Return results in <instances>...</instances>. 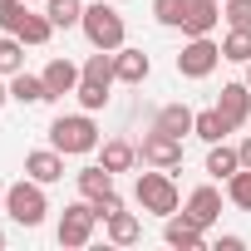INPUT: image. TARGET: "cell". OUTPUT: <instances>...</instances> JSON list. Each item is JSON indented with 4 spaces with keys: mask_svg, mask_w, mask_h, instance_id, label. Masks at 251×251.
<instances>
[{
    "mask_svg": "<svg viewBox=\"0 0 251 251\" xmlns=\"http://www.w3.org/2000/svg\"><path fill=\"white\" fill-rule=\"evenodd\" d=\"M50 148H59L64 158H79V153L99 148V123L89 118V108L84 113H64V118L50 123Z\"/></svg>",
    "mask_w": 251,
    "mask_h": 251,
    "instance_id": "6da1fadb",
    "label": "cell"
},
{
    "mask_svg": "<svg viewBox=\"0 0 251 251\" xmlns=\"http://www.w3.org/2000/svg\"><path fill=\"white\" fill-rule=\"evenodd\" d=\"M133 197H138L143 212H153V217H163V222L177 212V182L168 177V168H163V173H138Z\"/></svg>",
    "mask_w": 251,
    "mask_h": 251,
    "instance_id": "7a4b0ae2",
    "label": "cell"
},
{
    "mask_svg": "<svg viewBox=\"0 0 251 251\" xmlns=\"http://www.w3.org/2000/svg\"><path fill=\"white\" fill-rule=\"evenodd\" d=\"M5 212H10L20 226H40L45 212H50V202H45V182H35V177L10 182V187H5Z\"/></svg>",
    "mask_w": 251,
    "mask_h": 251,
    "instance_id": "3957f363",
    "label": "cell"
},
{
    "mask_svg": "<svg viewBox=\"0 0 251 251\" xmlns=\"http://www.w3.org/2000/svg\"><path fill=\"white\" fill-rule=\"evenodd\" d=\"M84 35H89V45L94 50H123V15H118V5H84Z\"/></svg>",
    "mask_w": 251,
    "mask_h": 251,
    "instance_id": "277c9868",
    "label": "cell"
},
{
    "mask_svg": "<svg viewBox=\"0 0 251 251\" xmlns=\"http://www.w3.org/2000/svg\"><path fill=\"white\" fill-rule=\"evenodd\" d=\"M222 64V45H212V35H192L177 54V74L182 79H207L212 69Z\"/></svg>",
    "mask_w": 251,
    "mask_h": 251,
    "instance_id": "5b68a950",
    "label": "cell"
},
{
    "mask_svg": "<svg viewBox=\"0 0 251 251\" xmlns=\"http://www.w3.org/2000/svg\"><path fill=\"white\" fill-rule=\"evenodd\" d=\"M94 222H99V212H94L89 197H84V202H69L64 217H59V246H89Z\"/></svg>",
    "mask_w": 251,
    "mask_h": 251,
    "instance_id": "8992f818",
    "label": "cell"
},
{
    "mask_svg": "<svg viewBox=\"0 0 251 251\" xmlns=\"http://www.w3.org/2000/svg\"><path fill=\"white\" fill-rule=\"evenodd\" d=\"M138 158L143 163H153V168H182V138H173V133H163V128H153L148 138H143V148H138Z\"/></svg>",
    "mask_w": 251,
    "mask_h": 251,
    "instance_id": "52a82bcc",
    "label": "cell"
},
{
    "mask_svg": "<svg viewBox=\"0 0 251 251\" xmlns=\"http://www.w3.org/2000/svg\"><path fill=\"white\" fill-rule=\"evenodd\" d=\"M217 108H222V118L231 123V133L241 128V123L251 118V84L241 79V84H222V99H217Z\"/></svg>",
    "mask_w": 251,
    "mask_h": 251,
    "instance_id": "ba28073f",
    "label": "cell"
},
{
    "mask_svg": "<svg viewBox=\"0 0 251 251\" xmlns=\"http://www.w3.org/2000/svg\"><path fill=\"white\" fill-rule=\"evenodd\" d=\"M182 217H192V222L207 231V226L222 217V192H217V187H192V192H187V207H182Z\"/></svg>",
    "mask_w": 251,
    "mask_h": 251,
    "instance_id": "9c48e42d",
    "label": "cell"
},
{
    "mask_svg": "<svg viewBox=\"0 0 251 251\" xmlns=\"http://www.w3.org/2000/svg\"><path fill=\"white\" fill-rule=\"evenodd\" d=\"M222 20V0H187V15H182V35H212Z\"/></svg>",
    "mask_w": 251,
    "mask_h": 251,
    "instance_id": "30bf717a",
    "label": "cell"
},
{
    "mask_svg": "<svg viewBox=\"0 0 251 251\" xmlns=\"http://www.w3.org/2000/svg\"><path fill=\"white\" fill-rule=\"evenodd\" d=\"M25 177H35V182H59L64 177V153L59 148H40V153H30L25 158Z\"/></svg>",
    "mask_w": 251,
    "mask_h": 251,
    "instance_id": "8fae6325",
    "label": "cell"
},
{
    "mask_svg": "<svg viewBox=\"0 0 251 251\" xmlns=\"http://www.w3.org/2000/svg\"><path fill=\"white\" fill-rule=\"evenodd\" d=\"M79 79H84V69H74L69 59H50V64H45V89H50V99L74 94V89H79Z\"/></svg>",
    "mask_w": 251,
    "mask_h": 251,
    "instance_id": "7c38bea8",
    "label": "cell"
},
{
    "mask_svg": "<svg viewBox=\"0 0 251 251\" xmlns=\"http://www.w3.org/2000/svg\"><path fill=\"white\" fill-rule=\"evenodd\" d=\"M148 54L143 50H113V74H118V84H143L148 79Z\"/></svg>",
    "mask_w": 251,
    "mask_h": 251,
    "instance_id": "4fadbf2b",
    "label": "cell"
},
{
    "mask_svg": "<svg viewBox=\"0 0 251 251\" xmlns=\"http://www.w3.org/2000/svg\"><path fill=\"white\" fill-rule=\"evenodd\" d=\"M163 236H168V246H182V251H202V226L192 222V217H168V226H163Z\"/></svg>",
    "mask_w": 251,
    "mask_h": 251,
    "instance_id": "5bb4252c",
    "label": "cell"
},
{
    "mask_svg": "<svg viewBox=\"0 0 251 251\" xmlns=\"http://www.w3.org/2000/svg\"><path fill=\"white\" fill-rule=\"evenodd\" d=\"M10 99L15 103H50V89H45V74H10Z\"/></svg>",
    "mask_w": 251,
    "mask_h": 251,
    "instance_id": "9a60e30c",
    "label": "cell"
},
{
    "mask_svg": "<svg viewBox=\"0 0 251 251\" xmlns=\"http://www.w3.org/2000/svg\"><path fill=\"white\" fill-rule=\"evenodd\" d=\"M192 108L187 103H168V108H158V118H153V128H163V133H173V138H182V133H192Z\"/></svg>",
    "mask_w": 251,
    "mask_h": 251,
    "instance_id": "2e32d148",
    "label": "cell"
},
{
    "mask_svg": "<svg viewBox=\"0 0 251 251\" xmlns=\"http://www.w3.org/2000/svg\"><path fill=\"white\" fill-rule=\"evenodd\" d=\"M79 192H84L89 202L108 197V192H113V173H108L103 163H94V168H79Z\"/></svg>",
    "mask_w": 251,
    "mask_h": 251,
    "instance_id": "e0dca14e",
    "label": "cell"
},
{
    "mask_svg": "<svg viewBox=\"0 0 251 251\" xmlns=\"http://www.w3.org/2000/svg\"><path fill=\"white\" fill-rule=\"evenodd\" d=\"M192 133H197L202 143H222V138L231 133V123L222 118V108H202V113L192 118Z\"/></svg>",
    "mask_w": 251,
    "mask_h": 251,
    "instance_id": "ac0fdd59",
    "label": "cell"
},
{
    "mask_svg": "<svg viewBox=\"0 0 251 251\" xmlns=\"http://www.w3.org/2000/svg\"><path fill=\"white\" fill-rule=\"evenodd\" d=\"M138 236H143V222H138L133 212H113V217H108V241H113V246H133Z\"/></svg>",
    "mask_w": 251,
    "mask_h": 251,
    "instance_id": "d6986e66",
    "label": "cell"
},
{
    "mask_svg": "<svg viewBox=\"0 0 251 251\" xmlns=\"http://www.w3.org/2000/svg\"><path fill=\"white\" fill-rule=\"evenodd\" d=\"M108 173H128L133 163H138V148L133 143H123V138H113V143H103V158H99Z\"/></svg>",
    "mask_w": 251,
    "mask_h": 251,
    "instance_id": "ffe728a7",
    "label": "cell"
},
{
    "mask_svg": "<svg viewBox=\"0 0 251 251\" xmlns=\"http://www.w3.org/2000/svg\"><path fill=\"white\" fill-rule=\"evenodd\" d=\"M222 59H231V64L251 59V25H231V35L222 40Z\"/></svg>",
    "mask_w": 251,
    "mask_h": 251,
    "instance_id": "44dd1931",
    "label": "cell"
},
{
    "mask_svg": "<svg viewBox=\"0 0 251 251\" xmlns=\"http://www.w3.org/2000/svg\"><path fill=\"white\" fill-rule=\"evenodd\" d=\"M45 15L54 20V30H74V25L84 20V0H50Z\"/></svg>",
    "mask_w": 251,
    "mask_h": 251,
    "instance_id": "7402d4cb",
    "label": "cell"
},
{
    "mask_svg": "<svg viewBox=\"0 0 251 251\" xmlns=\"http://www.w3.org/2000/svg\"><path fill=\"white\" fill-rule=\"evenodd\" d=\"M236 168H241V153L226 148V143H212V153H207V173H212V177H231Z\"/></svg>",
    "mask_w": 251,
    "mask_h": 251,
    "instance_id": "603a6c76",
    "label": "cell"
},
{
    "mask_svg": "<svg viewBox=\"0 0 251 251\" xmlns=\"http://www.w3.org/2000/svg\"><path fill=\"white\" fill-rule=\"evenodd\" d=\"M20 69H25V40L0 35V74H20Z\"/></svg>",
    "mask_w": 251,
    "mask_h": 251,
    "instance_id": "cb8c5ba5",
    "label": "cell"
},
{
    "mask_svg": "<svg viewBox=\"0 0 251 251\" xmlns=\"http://www.w3.org/2000/svg\"><path fill=\"white\" fill-rule=\"evenodd\" d=\"M84 79H94V84H113V79H118V74H113V50L89 54V59H84Z\"/></svg>",
    "mask_w": 251,
    "mask_h": 251,
    "instance_id": "d4e9b609",
    "label": "cell"
},
{
    "mask_svg": "<svg viewBox=\"0 0 251 251\" xmlns=\"http://www.w3.org/2000/svg\"><path fill=\"white\" fill-rule=\"evenodd\" d=\"M226 197H231V207L251 212V168H236V173L226 177Z\"/></svg>",
    "mask_w": 251,
    "mask_h": 251,
    "instance_id": "484cf974",
    "label": "cell"
},
{
    "mask_svg": "<svg viewBox=\"0 0 251 251\" xmlns=\"http://www.w3.org/2000/svg\"><path fill=\"white\" fill-rule=\"evenodd\" d=\"M25 20H30V10L20 5V0H0V30H5V35H20Z\"/></svg>",
    "mask_w": 251,
    "mask_h": 251,
    "instance_id": "4316f807",
    "label": "cell"
},
{
    "mask_svg": "<svg viewBox=\"0 0 251 251\" xmlns=\"http://www.w3.org/2000/svg\"><path fill=\"white\" fill-rule=\"evenodd\" d=\"M50 35H54V20H50V15H35V10H30V20H25L20 40H25V45H50Z\"/></svg>",
    "mask_w": 251,
    "mask_h": 251,
    "instance_id": "83f0119b",
    "label": "cell"
},
{
    "mask_svg": "<svg viewBox=\"0 0 251 251\" xmlns=\"http://www.w3.org/2000/svg\"><path fill=\"white\" fill-rule=\"evenodd\" d=\"M74 94H79V103H84L89 113H99V108L108 103V84H94V79H79V89H74Z\"/></svg>",
    "mask_w": 251,
    "mask_h": 251,
    "instance_id": "f1b7e54d",
    "label": "cell"
},
{
    "mask_svg": "<svg viewBox=\"0 0 251 251\" xmlns=\"http://www.w3.org/2000/svg\"><path fill=\"white\" fill-rule=\"evenodd\" d=\"M153 15H158V25H182L187 0H153Z\"/></svg>",
    "mask_w": 251,
    "mask_h": 251,
    "instance_id": "f546056e",
    "label": "cell"
},
{
    "mask_svg": "<svg viewBox=\"0 0 251 251\" xmlns=\"http://www.w3.org/2000/svg\"><path fill=\"white\" fill-rule=\"evenodd\" d=\"M231 25H251V0H226V10H222Z\"/></svg>",
    "mask_w": 251,
    "mask_h": 251,
    "instance_id": "4dcf8cb0",
    "label": "cell"
},
{
    "mask_svg": "<svg viewBox=\"0 0 251 251\" xmlns=\"http://www.w3.org/2000/svg\"><path fill=\"white\" fill-rule=\"evenodd\" d=\"M94 212H99V222H108L113 212H123V197H118V192H108V197H99V202H94Z\"/></svg>",
    "mask_w": 251,
    "mask_h": 251,
    "instance_id": "1f68e13d",
    "label": "cell"
},
{
    "mask_svg": "<svg viewBox=\"0 0 251 251\" xmlns=\"http://www.w3.org/2000/svg\"><path fill=\"white\" fill-rule=\"evenodd\" d=\"M236 153H241V168H251V138H241V148H236Z\"/></svg>",
    "mask_w": 251,
    "mask_h": 251,
    "instance_id": "d6a6232c",
    "label": "cell"
},
{
    "mask_svg": "<svg viewBox=\"0 0 251 251\" xmlns=\"http://www.w3.org/2000/svg\"><path fill=\"white\" fill-rule=\"evenodd\" d=\"M10 103V84H0V108H5Z\"/></svg>",
    "mask_w": 251,
    "mask_h": 251,
    "instance_id": "836d02e7",
    "label": "cell"
},
{
    "mask_svg": "<svg viewBox=\"0 0 251 251\" xmlns=\"http://www.w3.org/2000/svg\"><path fill=\"white\" fill-rule=\"evenodd\" d=\"M246 84H251V59H246Z\"/></svg>",
    "mask_w": 251,
    "mask_h": 251,
    "instance_id": "e575fe53",
    "label": "cell"
},
{
    "mask_svg": "<svg viewBox=\"0 0 251 251\" xmlns=\"http://www.w3.org/2000/svg\"><path fill=\"white\" fill-rule=\"evenodd\" d=\"M0 246H5V231H0Z\"/></svg>",
    "mask_w": 251,
    "mask_h": 251,
    "instance_id": "d590c367",
    "label": "cell"
},
{
    "mask_svg": "<svg viewBox=\"0 0 251 251\" xmlns=\"http://www.w3.org/2000/svg\"><path fill=\"white\" fill-rule=\"evenodd\" d=\"M0 202H5V197H0Z\"/></svg>",
    "mask_w": 251,
    "mask_h": 251,
    "instance_id": "8d00e7d4",
    "label": "cell"
}]
</instances>
